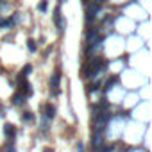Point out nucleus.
<instances>
[{
    "label": "nucleus",
    "instance_id": "obj_1",
    "mask_svg": "<svg viewBox=\"0 0 152 152\" xmlns=\"http://www.w3.org/2000/svg\"><path fill=\"white\" fill-rule=\"evenodd\" d=\"M102 64H104V63H102L100 59H93V61H90V63L84 66L82 75H84V77H91V75L100 74V70H102Z\"/></svg>",
    "mask_w": 152,
    "mask_h": 152
},
{
    "label": "nucleus",
    "instance_id": "obj_2",
    "mask_svg": "<svg viewBox=\"0 0 152 152\" xmlns=\"http://www.w3.org/2000/svg\"><path fill=\"white\" fill-rule=\"evenodd\" d=\"M102 4H104V0H93V4L88 7V20H91V18H93V14L102 7Z\"/></svg>",
    "mask_w": 152,
    "mask_h": 152
},
{
    "label": "nucleus",
    "instance_id": "obj_3",
    "mask_svg": "<svg viewBox=\"0 0 152 152\" xmlns=\"http://www.w3.org/2000/svg\"><path fill=\"white\" fill-rule=\"evenodd\" d=\"M59 79H61V75H59V74H54V77L50 79V88L54 90V91H52L54 95H57V93H59Z\"/></svg>",
    "mask_w": 152,
    "mask_h": 152
},
{
    "label": "nucleus",
    "instance_id": "obj_4",
    "mask_svg": "<svg viewBox=\"0 0 152 152\" xmlns=\"http://www.w3.org/2000/svg\"><path fill=\"white\" fill-rule=\"evenodd\" d=\"M4 134L7 136V138H14V134H16V131H14V125L13 123H6V127H4Z\"/></svg>",
    "mask_w": 152,
    "mask_h": 152
},
{
    "label": "nucleus",
    "instance_id": "obj_5",
    "mask_svg": "<svg viewBox=\"0 0 152 152\" xmlns=\"http://www.w3.org/2000/svg\"><path fill=\"white\" fill-rule=\"evenodd\" d=\"M45 113H47L45 116H47L49 120H52V118L56 116V107H54L52 104H47V106H45Z\"/></svg>",
    "mask_w": 152,
    "mask_h": 152
},
{
    "label": "nucleus",
    "instance_id": "obj_6",
    "mask_svg": "<svg viewBox=\"0 0 152 152\" xmlns=\"http://www.w3.org/2000/svg\"><path fill=\"white\" fill-rule=\"evenodd\" d=\"M54 20H56L57 27H59V32H63V24H61V11H59V7H56V11H54Z\"/></svg>",
    "mask_w": 152,
    "mask_h": 152
},
{
    "label": "nucleus",
    "instance_id": "obj_7",
    "mask_svg": "<svg viewBox=\"0 0 152 152\" xmlns=\"http://www.w3.org/2000/svg\"><path fill=\"white\" fill-rule=\"evenodd\" d=\"M27 47H29L31 52H36V41H34V39H29V41H27Z\"/></svg>",
    "mask_w": 152,
    "mask_h": 152
},
{
    "label": "nucleus",
    "instance_id": "obj_8",
    "mask_svg": "<svg viewBox=\"0 0 152 152\" xmlns=\"http://www.w3.org/2000/svg\"><path fill=\"white\" fill-rule=\"evenodd\" d=\"M21 120H25V122H32L34 120V116H32V113H24V116H21Z\"/></svg>",
    "mask_w": 152,
    "mask_h": 152
},
{
    "label": "nucleus",
    "instance_id": "obj_9",
    "mask_svg": "<svg viewBox=\"0 0 152 152\" xmlns=\"http://www.w3.org/2000/svg\"><path fill=\"white\" fill-rule=\"evenodd\" d=\"M21 98H24V95H21V93H16V95L13 97V102H14V104H20Z\"/></svg>",
    "mask_w": 152,
    "mask_h": 152
},
{
    "label": "nucleus",
    "instance_id": "obj_10",
    "mask_svg": "<svg viewBox=\"0 0 152 152\" xmlns=\"http://www.w3.org/2000/svg\"><path fill=\"white\" fill-rule=\"evenodd\" d=\"M98 86H100L98 82H95V84H90V88H88V90H90V91H97V90H98Z\"/></svg>",
    "mask_w": 152,
    "mask_h": 152
},
{
    "label": "nucleus",
    "instance_id": "obj_11",
    "mask_svg": "<svg viewBox=\"0 0 152 152\" xmlns=\"http://www.w3.org/2000/svg\"><path fill=\"white\" fill-rule=\"evenodd\" d=\"M38 7H39V11H43V13H45V11H47V2H41Z\"/></svg>",
    "mask_w": 152,
    "mask_h": 152
},
{
    "label": "nucleus",
    "instance_id": "obj_12",
    "mask_svg": "<svg viewBox=\"0 0 152 152\" xmlns=\"http://www.w3.org/2000/svg\"><path fill=\"white\" fill-rule=\"evenodd\" d=\"M31 70H32V66H31V64H27V66H25V72H24V74H25V75H29V74H31Z\"/></svg>",
    "mask_w": 152,
    "mask_h": 152
},
{
    "label": "nucleus",
    "instance_id": "obj_13",
    "mask_svg": "<svg viewBox=\"0 0 152 152\" xmlns=\"http://www.w3.org/2000/svg\"><path fill=\"white\" fill-rule=\"evenodd\" d=\"M77 152H84V145H82V143L77 145Z\"/></svg>",
    "mask_w": 152,
    "mask_h": 152
},
{
    "label": "nucleus",
    "instance_id": "obj_14",
    "mask_svg": "<svg viewBox=\"0 0 152 152\" xmlns=\"http://www.w3.org/2000/svg\"><path fill=\"white\" fill-rule=\"evenodd\" d=\"M0 116H4V107H2V104H0Z\"/></svg>",
    "mask_w": 152,
    "mask_h": 152
},
{
    "label": "nucleus",
    "instance_id": "obj_15",
    "mask_svg": "<svg viewBox=\"0 0 152 152\" xmlns=\"http://www.w3.org/2000/svg\"><path fill=\"white\" fill-rule=\"evenodd\" d=\"M43 152H52V150H50V148H45V150H43Z\"/></svg>",
    "mask_w": 152,
    "mask_h": 152
}]
</instances>
